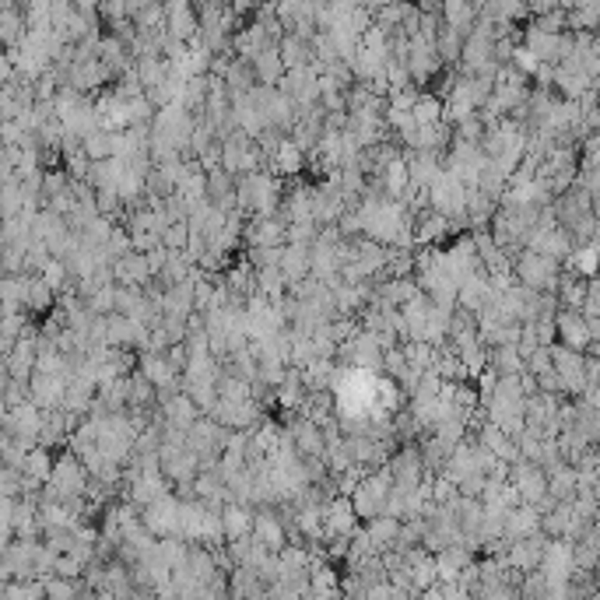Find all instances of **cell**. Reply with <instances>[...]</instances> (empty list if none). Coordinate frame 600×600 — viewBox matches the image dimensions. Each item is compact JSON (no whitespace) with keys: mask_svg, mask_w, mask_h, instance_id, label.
<instances>
[{"mask_svg":"<svg viewBox=\"0 0 600 600\" xmlns=\"http://www.w3.org/2000/svg\"><path fill=\"white\" fill-rule=\"evenodd\" d=\"M285 432L292 435L296 453H299L302 460H309V457H327V435H323V428H319L316 421H309L305 414H288Z\"/></svg>","mask_w":600,"mask_h":600,"instance_id":"13","label":"cell"},{"mask_svg":"<svg viewBox=\"0 0 600 600\" xmlns=\"http://www.w3.org/2000/svg\"><path fill=\"white\" fill-rule=\"evenodd\" d=\"M551 362H555V373L562 376L565 397H569V400L587 397V390H590V373H587V355H580V351H569V348L555 344V348H551Z\"/></svg>","mask_w":600,"mask_h":600,"instance_id":"6","label":"cell"},{"mask_svg":"<svg viewBox=\"0 0 600 600\" xmlns=\"http://www.w3.org/2000/svg\"><path fill=\"white\" fill-rule=\"evenodd\" d=\"M390 492H394V478H390V471H387V467H383V471L365 474V478H362V485L351 492V505H355L358 519L373 523L376 516H383Z\"/></svg>","mask_w":600,"mask_h":600,"instance_id":"4","label":"cell"},{"mask_svg":"<svg viewBox=\"0 0 600 600\" xmlns=\"http://www.w3.org/2000/svg\"><path fill=\"white\" fill-rule=\"evenodd\" d=\"M558 344L569 348V351H580L587 355L590 344H594V330H590V319L580 312V309H558Z\"/></svg>","mask_w":600,"mask_h":600,"instance_id":"12","label":"cell"},{"mask_svg":"<svg viewBox=\"0 0 600 600\" xmlns=\"http://www.w3.org/2000/svg\"><path fill=\"white\" fill-rule=\"evenodd\" d=\"M341 365L344 369H358V373H373V376H383V358H387V348L380 344L376 334L369 330H358L355 337H348L337 351Z\"/></svg>","mask_w":600,"mask_h":600,"instance_id":"3","label":"cell"},{"mask_svg":"<svg viewBox=\"0 0 600 600\" xmlns=\"http://www.w3.org/2000/svg\"><path fill=\"white\" fill-rule=\"evenodd\" d=\"M551 369H555L551 348H537L534 358H527V373H534V376H544V373H551Z\"/></svg>","mask_w":600,"mask_h":600,"instance_id":"41","label":"cell"},{"mask_svg":"<svg viewBox=\"0 0 600 600\" xmlns=\"http://www.w3.org/2000/svg\"><path fill=\"white\" fill-rule=\"evenodd\" d=\"M112 278H116V285H123V288H144L148 281H155V274H151V264H148V253H127V257H119L116 264H112Z\"/></svg>","mask_w":600,"mask_h":600,"instance_id":"17","label":"cell"},{"mask_svg":"<svg viewBox=\"0 0 600 600\" xmlns=\"http://www.w3.org/2000/svg\"><path fill=\"white\" fill-rule=\"evenodd\" d=\"M597 112H600V92H597Z\"/></svg>","mask_w":600,"mask_h":600,"instance_id":"42","label":"cell"},{"mask_svg":"<svg viewBox=\"0 0 600 600\" xmlns=\"http://www.w3.org/2000/svg\"><path fill=\"white\" fill-rule=\"evenodd\" d=\"M590 299V281H583V278H576V274H562V285H558V309H580L583 312V305Z\"/></svg>","mask_w":600,"mask_h":600,"instance_id":"34","label":"cell"},{"mask_svg":"<svg viewBox=\"0 0 600 600\" xmlns=\"http://www.w3.org/2000/svg\"><path fill=\"white\" fill-rule=\"evenodd\" d=\"M274 42H271V35H267V28L257 21V18H250V21H242L239 25V32L232 35V53L239 57V60H246V64H253L264 50H271Z\"/></svg>","mask_w":600,"mask_h":600,"instance_id":"15","label":"cell"},{"mask_svg":"<svg viewBox=\"0 0 600 600\" xmlns=\"http://www.w3.org/2000/svg\"><path fill=\"white\" fill-rule=\"evenodd\" d=\"M53 471H57V453H53V450H42V446H35V450L28 453L25 467H21V474L32 478V481H39V485H50V481H53Z\"/></svg>","mask_w":600,"mask_h":600,"instance_id":"33","label":"cell"},{"mask_svg":"<svg viewBox=\"0 0 600 600\" xmlns=\"http://www.w3.org/2000/svg\"><path fill=\"white\" fill-rule=\"evenodd\" d=\"M464 42H467V35L464 32H457L453 25H439V35H435V53H439V60H442V67H457L460 64V57H464Z\"/></svg>","mask_w":600,"mask_h":600,"instance_id":"30","label":"cell"},{"mask_svg":"<svg viewBox=\"0 0 600 600\" xmlns=\"http://www.w3.org/2000/svg\"><path fill=\"white\" fill-rule=\"evenodd\" d=\"M569 32H576V35H580V32H583V35L600 32V0L569 7Z\"/></svg>","mask_w":600,"mask_h":600,"instance_id":"37","label":"cell"},{"mask_svg":"<svg viewBox=\"0 0 600 600\" xmlns=\"http://www.w3.org/2000/svg\"><path fill=\"white\" fill-rule=\"evenodd\" d=\"M365 530H369V537H373L376 555H387V551H394V548H397L400 519H394V516H376L373 523H365Z\"/></svg>","mask_w":600,"mask_h":600,"instance_id":"32","label":"cell"},{"mask_svg":"<svg viewBox=\"0 0 600 600\" xmlns=\"http://www.w3.org/2000/svg\"><path fill=\"white\" fill-rule=\"evenodd\" d=\"M281 274H285L288 288L309 281V278H312V246H285V253H281Z\"/></svg>","mask_w":600,"mask_h":600,"instance_id":"23","label":"cell"},{"mask_svg":"<svg viewBox=\"0 0 600 600\" xmlns=\"http://www.w3.org/2000/svg\"><path fill=\"white\" fill-rule=\"evenodd\" d=\"M509 485L516 488V496L523 505H541L548 499V471L530 464V460H519L512 464V474H509Z\"/></svg>","mask_w":600,"mask_h":600,"instance_id":"9","label":"cell"},{"mask_svg":"<svg viewBox=\"0 0 600 600\" xmlns=\"http://www.w3.org/2000/svg\"><path fill=\"white\" fill-rule=\"evenodd\" d=\"M218 397L228 400V404H250V400H253V387H250V383H242V380L221 376V383H218Z\"/></svg>","mask_w":600,"mask_h":600,"instance_id":"39","label":"cell"},{"mask_svg":"<svg viewBox=\"0 0 600 600\" xmlns=\"http://www.w3.org/2000/svg\"><path fill=\"white\" fill-rule=\"evenodd\" d=\"M81 151H85V158L92 162V165H102V162H112V158H119V151H123V134H112V130H92L85 141H81Z\"/></svg>","mask_w":600,"mask_h":600,"instance_id":"21","label":"cell"},{"mask_svg":"<svg viewBox=\"0 0 600 600\" xmlns=\"http://www.w3.org/2000/svg\"><path fill=\"white\" fill-rule=\"evenodd\" d=\"M344 211H348V197L341 194L337 183H330V180L312 183V221H316L319 228L337 225V221L344 218Z\"/></svg>","mask_w":600,"mask_h":600,"instance_id":"10","label":"cell"},{"mask_svg":"<svg viewBox=\"0 0 600 600\" xmlns=\"http://www.w3.org/2000/svg\"><path fill=\"white\" fill-rule=\"evenodd\" d=\"M253 537H257L271 555H281V551L292 544V541H288V519H281L278 509H257Z\"/></svg>","mask_w":600,"mask_h":600,"instance_id":"14","label":"cell"},{"mask_svg":"<svg viewBox=\"0 0 600 600\" xmlns=\"http://www.w3.org/2000/svg\"><path fill=\"white\" fill-rule=\"evenodd\" d=\"M358 523H362V519H358L351 499H344V496L330 499L323 505V544H330V541H351V537L358 534Z\"/></svg>","mask_w":600,"mask_h":600,"instance_id":"8","label":"cell"},{"mask_svg":"<svg viewBox=\"0 0 600 600\" xmlns=\"http://www.w3.org/2000/svg\"><path fill=\"white\" fill-rule=\"evenodd\" d=\"M141 523L151 530L155 541H169V537H180V527H183V502L173 496L158 499L155 505L141 509Z\"/></svg>","mask_w":600,"mask_h":600,"instance_id":"7","label":"cell"},{"mask_svg":"<svg viewBox=\"0 0 600 600\" xmlns=\"http://www.w3.org/2000/svg\"><path fill=\"white\" fill-rule=\"evenodd\" d=\"M190 239H194L190 221H173V225L165 228V235H162V246L173 250V253H187V250H190Z\"/></svg>","mask_w":600,"mask_h":600,"instance_id":"38","label":"cell"},{"mask_svg":"<svg viewBox=\"0 0 600 600\" xmlns=\"http://www.w3.org/2000/svg\"><path fill=\"white\" fill-rule=\"evenodd\" d=\"M130 21L137 32H165V4H151V0H141V4H130Z\"/></svg>","mask_w":600,"mask_h":600,"instance_id":"31","label":"cell"},{"mask_svg":"<svg viewBox=\"0 0 600 600\" xmlns=\"http://www.w3.org/2000/svg\"><path fill=\"white\" fill-rule=\"evenodd\" d=\"M387 471H390V478H394V488H421L432 474H428V467H425V453H421V442H404L394 450V457H390V464H387Z\"/></svg>","mask_w":600,"mask_h":600,"instance_id":"5","label":"cell"},{"mask_svg":"<svg viewBox=\"0 0 600 600\" xmlns=\"http://www.w3.org/2000/svg\"><path fill=\"white\" fill-rule=\"evenodd\" d=\"M562 267L565 264H558V260H551V257H544V253H537L530 246L512 257L516 285H523L530 292H544V296H558V285H562V274H565Z\"/></svg>","mask_w":600,"mask_h":600,"instance_id":"1","label":"cell"},{"mask_svg":"<svg viewBox=\"0 0 600 600\" xmlns=\"http://www.w3.org/2000/svg\"><path fill=\"white\" fill-rule=\"evenodd\" d=\"M305 162H309V155L302 151V148L296 144V141H292V137H285L267 173H274V176H281V180L288 183V180H299L302 169H305Z\"/></svg>","mask_w":600,"mask_h":600,"instance_id":"22","label":"cell"},{"mask_svg":"<svg viewBox=\"0 0 600 600\" xmlns=\"http://www.w3.org/2000/svg\"><path fill=\"white\" fill-rule=\"evenodd\" d=\"M548 496L558 502V505H569V502L580 499V471L562 464L548 474Z\"/></svg>","mask_w":600,"mask_h":600,"instance_id":"25","label":"cell"},{"mask_svg":"<svg viewBox=\"0 0 600 600\" xmlns=\"http://www.w3.org/2000/svg\"><path fill=\"white\" fill-rule=\"evenodd\" d=\"M242 242H246V250H253V246L281 250V246H288V221H285L281 214L250 218V221H246V232H242Z\"/></svg>","mask_w":600,"mask_h":600,"instance_id":"11","label":"cell"},{"mask_svg":"<svg viewBox=\"0 0 600 600\" xmlns=\"http://www.w3.org/2000/svg\"><path fill=\"white\" fill-rule=\"evenodd\" d=\"M165 32L173 35V39H180V42H194L200 35V18H197V7L194 4H187V0H173V4H165Z\"/></svg>","mask_w":600,"mask_h":600,"instance_id":"16","label":"cell"},{"mask_svg":"<svg viewBox=\"0 0 600 600\" xmlns=\"http://www.w3.org/2000/svg\"><path fill=\"white\" fill-rule=\"evenodd\" d=\"M281 60H285V67L288 71H302V67H316V57H312V42L309 39H302L296 32H288L285 39H281Z\"/></svg>","mask_w":600,"mask_h":600,"instance_id":"29","label":"cell"},{"mask_svg":"<svg viewBox=\"0 0 600 600\" xmlns=\"http://www.w3.org/2000/svg\"><path fill=\"white\" fill-rule=\"evenodd\" d=\"M428 194H432V211L442 214L446 221H453L457 232H464V225H467V187L450 169H442L439 180L428 187Z\"/></svg>","mask_w":600,"mask_h":600,"instance_id":"2","label":"cell"},{"mask_svg":"<svg viewBox=\"0 0 600 600\" xmlns=\"http://www.w3.org/2000/svg\"><path fill=\"white\" fill-rule=\"evenodd\" d=\"M509 67H516V71H519L523 78H534V74H537V67H541V60H537V57H534V53H530L527 46H519Z\"/></svg>","mask_w":600,"mask_h":600,"instance_id":"40","label":"cell"},{"mask_svg":"<svg viewBox=\"0 0 600 600\" xmlns=\"http://www.w3.org/2000/svg\"><path fill=\"white\" fill-rule=\"evenodd\" d=\"M137 373H141L144 380H151L158 390H173V387H180V383H183V376L173 369L169 355H158V351H144V355H137Z\"/></svg>","mask_w":600,"mask_h":600,"instance_id":"18","label":"cell"},{"mask_svg":"<svg viewBox=\"0 0 600 600\" xmlns=\"http://www.w3.org/2000/svg\"><path fill=\"white\" fill-rule=\"evenodd\" d=\"M488 369L496 376H519L527 369V362L519 358V351L512 344H502V348H488Z\"/></svg>","mask_w":600,"mask_h":600,"instance_id":"36","label":"cell"},{"mask_svg":"<svg viewBox=\"0 0 600 600\" xmlns=\"http://www.w3.org/2000/svg\"><path fill=\"white\" fill-rule=\"evenodd\" d=\"M253 519H257V509L253 505H239V502H225L221 505V527H225V541L235 544V541H246L253 534Z\"/></svg>","mask_w":600,"mask_h":600,"instance_id":"20","label":"cell"},{"mask_svg":"<svg viewBox=\"0 0 600 600\" xmlns=\"http://www.w3.org/2000/svg\"><path fill=\"white\" fill-rule=\"evenodd\" d=\"M305 397H309V387H305V380H302V369H288L285 383L274 390V404H278L285 414H299Z\"/></svg>","mask_w":600,"mask_h":600,"instance_id":"26","label":"cell"},{"mask_svg":"<svg viewBox=\"0 0 600 600\" xmlns=\"http://www.w3.org/2000/svg\"><path fill=\"white\" fill-rule=\"evenodd\" d=\"M253 74H257V85H260V88H278V85L285 81V74H288V67H285V60H281V50H278V46L264 50V53L253 60Z\"/></svg>","mask_w":600,"mask_h":600,"instance_id":"24","label":"cell"},{"mask_svg":"<svg viewBox=\"0 0 600 600\" xmlns=\"http://www.w3.org/2000/svg\"><path fill=\"white\" fill-rule=\"evenodd\" d=\"M478 18H481V11H478L474 4H460V0L442 4V21L453 25V28L464 32V35H471V28L478 25Z\"/></svg>","mask_w":600,"mask_h":600,"instance_id":"35","label":"cell"},{"mask_svg":"<svg viewBox=\"0 0 600 600\" xmlns=\"http://www.w3.org/2000/svg\"><path fill=\"white\" fill-rule=\"evenodd\" d=\"M28 387H32V404L50 414V411H64V397H67L71 380L67 376H39L35 373V380Z\"/></svg>","mask_w":600,"mask_h":600,"instance_id":"19","label":"cell"},{"mask_svg":"<svg viewBox=\"0 0 600 600\" xmlns=\"http://www.w3.org/2000/svg\"><path fill=\"white\" fill-rule=\"evenodd\" d=\"M537 530H541V512L534 505H516L509 512V519H505V537L502 541L512 544V541H523V537H530Z\"/></svg>","mask_w":600,"mask_h":600,"instance_id":"27","label":"cell"},{"mask_svg":"<svg viewBox=\"0 0 600 600\" xmlns=\"http://www.w3.org/2000/svg\"><path fill=\"white\" fill-rule=\"evenodd\" d=\"M496 211H499V200L496 197H488V194L478 190V187L467 190V225H471L474 232H488Z\"/></svg>","mask_w":600,"mask_h":600,"instance_id":"28","label":"cell"}]
</instances>
